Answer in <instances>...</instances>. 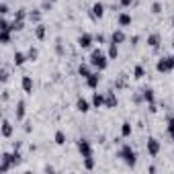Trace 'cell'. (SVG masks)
Instances as JSON below:
<instances>
[{
	"label": "cell",
	"instance_id": "obj_1",
	"mask_svg": "<svg viewBox=\"0 0 174 174\" xmlns=\"http://www.w3.org/2000/svg\"><path fill=\"white\" fill-rule=\"evenodd\" d=\"M90 64H92L94 68H98V70H105V68H107V57H105V54H102V51L94 49L92 55H90Z\"/></svg>",
	"mask_w": 174,
	"mask_h": 174
},
{
	"label": "cell",
	"instance_id": "obj_2",
	"mask_svg": "<svg viewBox=\"0 0 174 174\" xmlns=\"http://www.w3.org/2000/svg\"><path fill=\"white\" fill-rule=\"evenodd\" d=\"M119 156L123 158V162H125L127 166H135V152L129 146H123V147H121Z\"/></svg>",
	"mask_w": 174,
	"mask_h": 174
},
{
	"label": "cell",
	"instance_id": "obj_3",
	"mask_svg": "<svg viewBox=\"0 0 174 174\" xmlns=\"http://www.w3.org/2000/svg\"><path fill=\"white\" fill-rule=\"evenodd\" d=\"M78 150H80L82 158H90V156H92V147H90V141L88 139H80L78 141Z\"/></svg>",
	"mask_w": 174,
	"mask_h": 174
},
{
	"label": "cell",
	"instance_id": "obj_4",
	"mask_svg": "<svg viewBox=\"0 0 174 174\" xmlns=\"http://www.w3.org/2000/svg\"><path fill=\"white\" fill-rule=\"evenodd\" d=\"M174 68V55L172 57H162L160 61H158V70L160 72H168V70H172Z\"/></svg>",
	"mask_w": 174,
	"mask_h": 174
},
{
	"label": "cell",
	"instance_id": "obj_5",
	"mask_svg": "<svg viewBox=\"0 0 174 174\" xmlns=\"http://www.w3.org/2000/svg\"><path fill=\"white\" fill-rule=\"evenodd\" d=\"M147 152H150V156H158V152H160V143H158V139H147Z\"/></svg>",
	"mask_w": 174,
	"mask_h": 174
},
{
	"label": "cell",
	"instance_id": "obj_6",
	"mask_svg": "<svg viewBox=\"0 0 174 174\" xmlns=\"http://www.w3.org/2000/svg\"><path fill=\"white\" fill-rule=\"evenodd\" d=\"M90 43H92V37H90V35H80V37H78V45H80L82 49L90 47Z\"/></svg>",
	"mask_w": 174,
	"mask_h": 174
},
{
	"label": "cell",
	"instance_id": "obj_7",
	"mask_svg": "<svg viewBox=\"0 0 174 174\" xmlns=\"http://www.w3.org/2000/svg\"><path fill=\"white\" fill-rule=\"evenodd\" d=\"M98 80H101V76H98V74H90V76L86 78V84L90 88H96V86H98Z\"/></svg>",
	"mask_w": 174,
	"mask_h": 174
},
{
	"label": "cell",
	"instance_id": "obj_8",
	"mask_svg": "<svg viewBox=\"0 0 174 174\" xmlns=\"http://www.w3.org/2000/svg\"><path fill=\"white\" fill-rule=\"evenodd\" d=\"M23 90H25V92H33V80H31V76H25V78H23Z\"/></svg>",
	"mask_w": 174,
	"mask_h": 174
},
{
	"label": "cell",
	"instance_id": "obj_9",
	"mask_svg": "<svg viewBox=\"0 0 174 174\" xmlns=\"http://www.w3.org/2000/svg\"><path fill=\"white\" fill-rule=\"evenodd\" d=\"M92 14H94V17H98V19L105 14V6H102L101 2H94V4H92Z\"/></svg>",
	"mask_w": 174,
	"mask_h": 174
},
{
	"label": "cell",
	"instance_id": "obj_10",
	"mask_svg": "<svg viewBox=\"0 0 174 174\" xmlns=\"http://www.w3.org/2000/svg\"><path fill=\"white\" fill-rule=\"evenodd\" d=\"M10 133H13V125H10L8 121H4V123H2V135H4V137H10Z\"/></svg>",
	"mask_w": 174,
	"mask_h": 174
},
{
	"label": "cell",
	"instance_id": "obj_11",
	"mask_svg": "<svg viewBox=\"0 0 174 174\" xmlns=\"http://www.w3.org/2000/svg\"><path fill=\"white\" fill-rule=\"evenodd\" d=\"M76 107H78V111H80V113H86V111H88V101H84V98H78Z\"/></svg>",
	"mask_w": 174,
	"mask_h": 174
},
{
	"label": "cell",
	"instance_id": "obj_12",
	"mask_svg": "<svg viewBox=\"0 0 174 174\" xmlns=\"http://www.w3.org/2000/svg\"><path fill=\"white\" fill-rule=\"evenodd\" d=\"M129 23H131V17H129L127 13H123V14H119V25H123V27H127Z\"/></svg>",
	"mask_w": 174,
	"mask_h": 174
},
{
	"label": "cell",
	"instance_id": "obj_13",
	"mask_svg": "<svg viewBox=\"0 0 174 174\" xmlns=\"http://www.w3.org/2000/svg\"><path fill=\"white\" fill-rule=\"evenodd\" d=\"M92 102H94V107H101L102 102H105V96H102V94H98V92H94V96H92Z\"/></svg>",
	"mask_w": 174,
	"mask_h": 174
},
{
	"label": "cell",
	"instance_id": "obj_14",
	"mask_svg": "<svg viewBox=\"0 0 174 174\" xmlns=\"http://www.w3.org/2000/svg\"><path fill=\"white\" fill-rule=\"evenodd\" d=\"M25 60H27V55H25V54H20V51H17V54H14V64H17V66L25 64Z\"/></svg>",
	"mask_w": 174,
	"mask_h": 174
},
{
	"label": "cell",
	"instance_id": "obj_15",
	"mask_svg": "<svg viewBox=\"0 0 174 174\" xmlns=\"http://www.w3.org/2000/svg\"><path fill=\"white\" fill-rule=\"evenodd\" d=\"M23 117H25V102L20 101L17 105V119H23Z\"/></svg>",
	"mask_w": 174,
	"mask_h": 174
},
{
	"label": "cell",
	"instance_id": "obj_16",
	"mask_svg": "<svg viewBox=\"0 0 174 174\" xmlns=\"http://www.w3.org/2000/svg\"><path fill=\"white\" fill-rule=\"evenodd\" d=\"M115 105H117V96L113 92H109L107 94V107H115Z\"/></svg>",
	"mask_w": 174,
	"mask_h": 174
},
{
	"label": "cell",
	"instance_id": "obj_17",
	"mask_svg": "<svg viewBox=\"0 0 174 174\" xmlns=\"http://www.w3.org/2000/svg\"><path fill=\"white\" fill-rule=\"evenodd\" d=\"M123 39H125V35L121 33V31H117V33H113V37H111V41H113V43H121Z\"/></svg>",
	"mask_w": 174,
	"mask_h": 174
},
{
	"label": "cell",
	"instance_id": "obj_18",
	"mask_svg": "<svg viewBox=\"0 0 174 174\" xmlns=\"http://www.w3.org/2000/svg\"><path fill=\"white\" fill-rule=\"evenodd\" d=\"M147 43H150L152 47H158V43H160V37H158V35H150V37H147Z\"/></svg>",
	"mask_w": 174,
	"mask_h": 174
},
{
	"label": "cell",
	"instance_id": "obj_19",
	"mask_svg": "<svg viewBox=\"0 0 174 174\" xmlns=\"http://www.w3.org/2000/svg\"><path fill=\"white\" fill-rule=\"evenodd\" d=\"M121 133H123V137L131 135V123H123V127H121Z\"/></svg>",
	"mask_w": 174,
	"mask_h": 174
},
{
	"label": "cell",
	"instance_id": "obj_20",
	"mask_svg": "<svg viewBox=\"0 0 174 174\" xmlns=\"http://www.w3.org/2000/svg\"><path fill=\"white\" fill-rule=\"evenodd\" d=\"M55 143H66V133H64V131H57V133H55Z\"/></svg>",
	"mask_w": 174,
	"mask_h": 174
},
{
	"label": "cell",
	"instance_id": "obj_21",
	"mask_svg": "<svg viewBox=\"0 0 174 174\" xmlns=\"http://www.w3.org/2000/svg\"><path fill=\"white\" fill-rule=\"evenodd\" d=\"M168 135L174 137V117H168Z\"/></svg>",
	"mask_w": 174,
	"mask_h": 174
},
{
	"label": "cell",
	"instance_id": "obj_22",
	"mask_svg": "<svg viewBox=\"0 0 174 174\" xmlns=\"http://www.w3.org/2000/svg\"><path fill=\"white\" fill-rule=\"evenodd\" d=\"M143 98H146V101H154V90H152V88H146V90H143Z\"/></svg>",
	"mask_w": 174,
	"mask_h": 174
},
{
	"label": "cell",
	"instance_id": "obj_23",
	"mask_svg": "<svg viewBox=\"0 0 174 174\" xmlns=\"http://www.w3.org/2000/svg\"><path fill=\"white\" fill-rule=\"evenodd\" d=\"M35 33H37V37H39V39H43V37H45V27H43V25H37Z\"/></svg>",
	"mask_w": 174,
	"mask_h": 174
},
{
	"label": "cell",
	"instance_id": "obj_24",
	"mask_svg": "<svg viewBox=\"0 0 174 174\" xmlns=\"http://www.w3.org/2000/svg\"><path fill=\"white\" fill-rule=\"evenodd\" d=\"M78 72H80L82 78H88V76H90V70H88V66H80V70H78Z\"/></svg>",
	"mask_w": 174,
	"mask_h": 174
},
{
	"label": "cell",
	"instance_id": "obj_25",
	"mask_svg": "<svg viewBox=\"0 0 174 174\" xmlns=\"http://www.w3.org/2000/svg\"><path fill=\"white\" fill-rule=\"evenodd\" d=\"M109 55L117 57V43H113V41H111V47H109Z\"/></svg>",
	"mask_w": 174,
	"mask_h": 174
},
{
	"label": "cell",
	"instance_id": "obj_26",
	"mask_svg": "<svg viewBox=\"0 0 174 174\" xmlns=\"http://www.w3.org/2000/svg\"><path fill=\"white\" fill-rule=\"evenodd\" d=\"M27 57H29V60H35V57H37V49H35V47H31V49H29Z\"/></svg>",
	"mask_w": 174,
	"mask_h": 174
},
{
	"label": "cell",
	"instance_id": "obj_27",
	"mask_svg": "<svg viewBox=\"0 0 174 174\" xmlns=\"http://www.w3.org/2000/svg\"><path fill=\"white\" fill-rule=\"evenodd\" d=\"M135 78H143V68H141V66L135 68Z\"/></svg>",
	"mask_w": 174,
	"mask_h": 174
},
{
	"label": "cell",
	"instance_id": "obj_28",
	"mask_svg": "<svg viewBox=\"0 0 174 174\" xmlns=\"http://www.w3.org/2000/svg\"><path fill=\"white\" fill-rule=\"evenodd\" d=\"M14 20H25V10L20 8L19 13H17V17H14Z\"/></svg>",
	"mask_w": 174,
	"mask_h": 174
},
{
	"label": "cell",
	"instance_id": "obj_29",
	"mask_svg": "<svg viewBox=\"0 0 174 174\" xmlns=\"http://www.w3.org/2000/svg\"><path fill=\"white\" fill-rule=\"evenodd\" d=\"M84 160H86V168H88V170H90V168H94V162H92V156H90V158H84Z\"/></svg>",
	"mask_w": 174,
	"mask_h": 174
},
{
	"label": "cell",
	"instance_id": "obj_30",
	"mask_svg": "<svg viewBox=\"0 0 174 174\" xmlns=\"http://www.w3.org/2000/svg\"><path fill=\"white\" fill-rule=\"evenodd\" d=\"M0 13H2V14L8 13V6H6V4H2V6H0Z\"/></svg>",
	"mask_w": 174,
	"mask_h": 174
},
{
	"label": "cell",
	"instance_id": "obj_31",
	"mask_svg": "<svg viewBox=\"0 0 174 174\" xmlns=\"http://www.w3.org/2000/svg\"><path fill=\"white\" fill-rule=\"evenodd\" d=\"M152 8H154V13H160V8H162V6H160V4H158V2H156V4H154V6H152Z\"/></svg>",
	"mask_w": 174,
	"mask_h": 174
},
{
	"label": "cell",
	"instance_id": "obj_32",
	"mask_svg": "<svg viewBox=\"0 0 174 174\" xmlns=\"http://www.w3.org/2000/svg\"><path fill=\"white\" fill-rule=\"evenodd\" d=\"M33 19H35V20H39V13H31V20H33Z\"/></svg>",
	"mask_w": 174,
	"mask_h": 174
},
{
	"label": "cell",
	"instance_id": "obj_33",
	"mask_svg": "<svg viewBox=\"0 0 174 174\" xmlns=\"http://www.w3.org/2000/svg\"><path fill=\"white\" fill-rule=\"evenodd\" d=\"M121 4H123V6H129V4H131V0H121Z\"/></svg>",
	"mask_w": 174,
	"mask_h": 174
}]
</instances>
